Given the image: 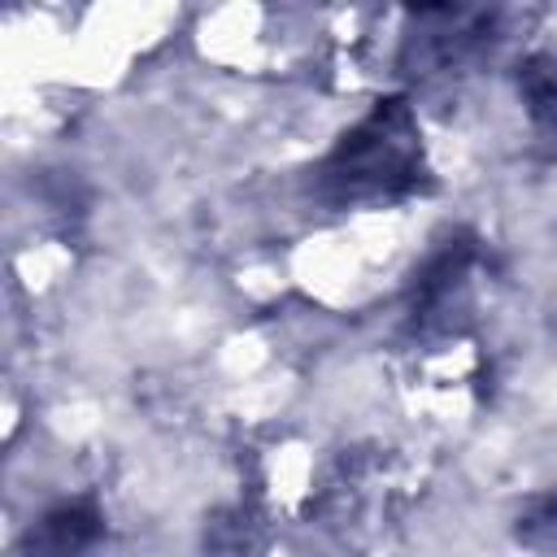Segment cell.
Returning <instances> with one entry per match:
<instances>
[{
  "instance_id": "obj_1",
  "label": "cell",
  "mask_w": 557,
  "mask_h": 557,
  "mask_svg": "<svg viewBox=\"0 0 557 557\" xmlns=\"http://www.w3.org/2000/svg\"><path fill=\"white\" fill-rule=\"evenodd\" d=\"M422 183V135L405 100H379L318 165V196L335 209L387 205Z\"/></svg>"
},
{
  "instance_id": "obj_2",
  "label": "cell",
  "mask_w": 557,
  "mask_h": 557,
  "mask_svg": "<svg viewBox=\"0 0 557 557\" xmlns=\"http://www.w3.org/2000/svg\"><path fill=\"white\" fill-rule=\"evenodd\" d=\"M104 535V518L91 500H65L48 509L17 544V557H91Z\"/></svg>"
},
{
  "instance_id": "obj_3",
  "label": "cell",
  "mask_w": 557,
  "mask_h": 557,
  "mask_svg": "<svg viewBox=\"0 0 557 557\" xmlns=\"http://www.w3.org/2000/svg\"><path fill=\"white\" fill-rule=\"evenodd\" d=\"M518 91L527 100V113L540 126H557V61L553 57L527 61L522 74H518Z\"/></svg>"
},
{
  "instance_id": "obj_4",
  "label": "cell",
  "mask_w": 557,
  "mask_h": 557,
  "mask_svg": "<svg viewBox=\"0 0 557 557\" xmlns=\"http://www.w3.org/2000/svg\"><path fill=\"white\" fill-rule=\"evenodd\" d=\"M518 535L540 548L544 557H557V496H540L527 505L522 522H518Z\"/></svg>"
}]
</instances>
